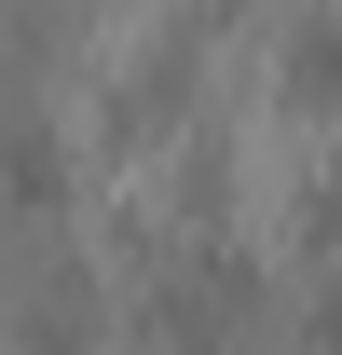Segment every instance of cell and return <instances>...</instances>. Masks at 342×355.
<instances>
[{"mask_svg": "<svg viewBox=\"0 0 342 355\" xmlns=\"http://www.w3.org/2000/svg\"><path fill=\"white\" fill-rule=\"evenodd\" d=\"M274 96H288V110H342V14H301V28H288Z\"/></svg>", "mask_w": 342, "mask_h": 355, "instance_id": "obj_1", "label": "cell"}, {"mask_svg": "<svg viewBox=\"0 0 342 355\" xmlns=\"http://www.w3.org/2000/svg\"><path fill=\"white\" fill-rule=\"evenodd\" d=\"M301 246H315V260H342V164L301 191Z\"/></svg>", "mask_w": 342, "mask_h": 355, "instance_id": "obj_2", "label": "cell"}, {"mask_svg": "<svg viewBox=\"0 0 342 355\" xmlns=\"http://www.w3.org/2000/svg\"><path fill=\"white\" fill-rule=\"evenodd\" d=\"M178 355H206V342H178Z\"/></svg>", "mask_w": 342, "mask_h": 355, "instance_id": "obj_3", "label": "cell"}]
</instances>
